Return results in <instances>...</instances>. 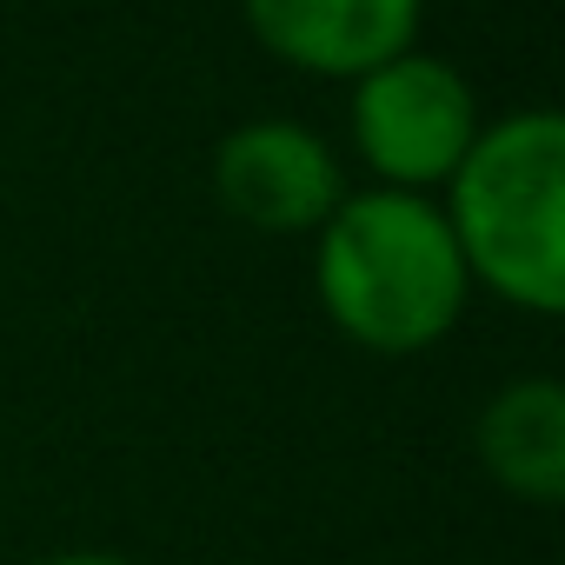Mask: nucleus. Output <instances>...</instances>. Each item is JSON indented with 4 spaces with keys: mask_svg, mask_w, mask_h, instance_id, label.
<instances>
[{
    "mask_svg": "<svg viewBox=\"0 0 565 565\" xmlns=\"http://www.w3.org/2000/svg\"><path fill=\"white\" fill-rule=\"evenodd\" d=\"M313 287L327 320L366 353H426L466 313V259L446 213L426 193L373 186L347 193L313 253Z\"/></svg>",
    "mask_w": 565,
    "mask_h": 565,
    "instance_id": "f257e3e1",
    "label": "nucleus"
},
{
    "mask_svg": "<svg viewBox=\"0 0 565 565\" xmlns=\"http://www.w3.org/2000/svg\"><path fill=\"white\" fill-rule=\"evenodd\" d=\"M446 226L459 239L466 279L492 287L525 313L565 307V120L512 114L479 127L452 167Z\"/></svg>",
    "mask_w": 565,
    "mask_h": 565,
    "instance_id": "f03ea898",
    "label": "nucleus"
},
{
    "mask_svg": "<svg viewBox=\"0 0 565 565\" xmlns=\"http://www.w3.org/2000/svg\"><path fill=\"white\" fill-rule=\"evenodd\" d=\"M472 134H479L472 87L459 81V67H446L433 54L406 47L353 81V140H360L366 167L399 193L452 180Z\"/></svg>",
    "mask_w": 565,
    "mask_h": 565,
    "instance_id": "7ed1b4c3",
    "label": "nucleus"
},
{
    "mask_svg": "<svg viewBox=\"0 0 565 565\" xmlns=\"http://www.w3.org/2000/svg\"><path fill=\"white\" fill-rule=\"evenodd\" d=\"M213 193L233 220L259 233H320L347 200L333 147L300 120H253L233 127L213 153Z\"/></svg>",
    "mask_w": 565,
    "mask_h": 565,
    "instance_id": "20e7f679",
    "label": "nucleus"
},
{
    "mask_svg": "<svg viewBox=\"0 0 565 565\" xmlns=\"http://www.w3.org/2000/svg\"><path fill=\"white\" fill-rule=\"evenodd\" d=\"M239 8L259 47H273L279 61L360 81L413 47L426 0H239Z\"/></svg>",
    "mask_w": 565,
    "mask_h": 565,
    "instance_id": "39448f33",
    "label": "nucleus"
},
{
    "mask_svg": "<svg viewBox=\"0 0 565 565\" xmlns=\"http://www.w3.org/2000/svg\"><path fill=\"white\" fill-rule=\"evenodd\" d=\"M479 459L512 499H565V393L552 380H512L479 413Z\"/></svg>",
    "mask_w": 565,
    "mask_h": 565,
    "instance_id": "423d86ee",
    "label": "nucleus"
},
{
    "mask_svg": "<svg viewBox=\"0 0 565 565\" xmlns=\"http://www.w3.org/2000/svg\"><path fill=\"white\" fill-rule=\"evenodd\" d=\"M47 565H127V558H114V552H61Z\"/></svg>",
    "mask_w": 565,
    "mask_h": 565,
    "instance_id": "0eeeda50",
    "label": "nucleus"
}]
</instances>
